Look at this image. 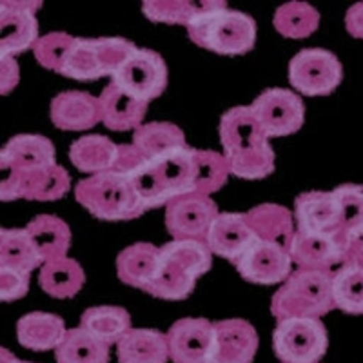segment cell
I'll list each match as a JSON object with an SVG mask.
<instances>
[{
	"mask_svg": "<svg viewBox=\"0 0 363 363\" xmlns=\"http://www.w3.org/2000/svg\"><path fill=\"white\" fill-rule=\"evenodd\" d=\"M220 142L235 177L260 180L274 171L277 157L251 106H238L223 113L220 120Z\"/></svg>",
	"mask_w": 363,
	"mask_h": 363,
	"instance_id": "cell-1",
	"label": "cell"
},
{
	"mask_svg": "<svg viewBox=\"0 0 363 363\" xmlns=\"http://www.w3.org/2000/svg\"><path fill=\"white\" fill-rule=\"evenodd\" d=\"M213 265V252L202 240H171L160 247L157 278L145 293L162 300H186L196 280Z\"/></svg>",
	"mask_w": 363,
	"mask_h": 363,
	"instance_id": "cell-2",
	"label": "cell"
},
{
	"mask_svg": "<svg viewBox=\"0 0 363 363\" xmlns=\"http://www.w3.org/2000/svg\"><path fill=\"white\" fill-rule=\"evenodd\" d=\"M333 274L327 271L296 269L284 281L271 300L272 316L287 318H322L335 307L333 300Z\"/></svg>",
	"mask_w": 363,
	"mask_h": 363,
	"instance_id": "cell-3",
	"label": "cell"
},
{
	"mask_svg": "<svg viewBox=\"0 0 363 363\" xmlns=\"http://www.w3.org/2000/svg\"><path fill=\"white\" fill-rule=\"evenodd\" d=\"M187 35L203 50L235 57L245 55L255 48L256 22L251 15L229 9L223 2L193 22L187 28Z\"/></svg>",
	"mask_w": 363,
	"mask_h": 363,
	"instance_id": "cell-4",
	"label": "cell"
},
{
	"mask_svg": "<svg viewBox=\"0 0 363 363\" xmlns=\"http://www.w3.org/2000/svg\"><path fill=\"white\" fill-rule=\"evenodd\" d=\"M74 196L91 215L108 222L133 220L145 213L128 178L116 171L93 174L80 180L74 187Z\"/></svg>",
	"mask_w": 363,
	"mask_h": 363,
	"instance_id": "cell-5",
	"label": "cell"
},
{
	"mask_svg": "<svg viewBox=\"0 0 363 363\" xmlns=\"http://www.w3.org/2000/svg\"><path fill=\"white\" fill-rule=\"evenodd\" d=\"M136 45L125 38H79L60 74L74 80H96L113 77Z\"/></svg>",
	"mask_w": 363,
	"mask_h": 363,
	"instance_id": "cell-6",
	"label": "cell"
},
{
	"mask_svg": "<svg viewBox=\"0 0 363 363\" xmlns=\"http://www.w3.org/2000/svg\"><path fill=\"white\" fill-rule=\"evenodd\" d=\"M329 347L320 318H287L272 330V349L284 363H318Z\"/></svg>",
	"mask_w": 363,
	"mask_h": 363,
	"instance_id": "cell-7",
	"label": "cell"
},
{
	"mask_svg": "<svg viewBox=\"0 0 363 363\" xmlns=\"http://www.w3.org/2000/svg\"><path fill=\"white\" fill-rule=\"evenodd\" d=\"M343 67L338 57L327 50L311 48L294 55L289 62V82L306 96L330 95L340 86Z\"/></svg>",
	"mask_w": 363,
	"mask_h": 363,
	"instance_id": "cell-8",
	"label": "cell"
},
{
	"mask_svg": "<svg viewBox=\"0 0 363 363\" xmlns=\"http://www.w3.org/2000/svg\"><path fill=\"white\" fill-rule=\"evenodd\" d=\"M71 189L69 173L62 165H50L42 169L31 171H9L0 182V200H38V202H53L66 196Z\"/></svg>",
	"mask_w": 363,
	"mask_h": 363,
	"instance_id": "cell-9",
	"label": "cell"
},
{
	"mask_svg": "<svg viewBox=\"0 0 363 363\" xmlns=\"http://www.w3.org/2000/svg\"><path fill=\"white\" fill-rule=\"evenodd\" d=\"M111 79L129 95L149 104L167 86V66L157 51L136 48Z\"/></svg>",
	"mask_w": 363,
	"mask_h": 363,
	"instance_id": "cell-10",
	"label": "cell"
},
{
	"mask_svg": "<svg viewBox=\"0 0 363 363\" xmlns=\"http://www.w3.org/2000/svg\"><path fill=\"white\" fill-rule=\"evenodd\" d=\"M251 109L267 138L294 135L306 122V106L291 89H265L262 95L256 96Z\"/></svg>",
	"mask_w": 363,
	"mask_h": 363,
	"instance_id": "cell-11",
	"label": "cell"
},
{
	"mask_svg": "<svg viewBox=\"0 0 363 363\" xmlns=\"http://www.w3.org/2000/svg\"><path fill=\"white\" fill-rule=\"evenodd\" d=\"M218 207L206 194L178 196L165 206V227L173 240L206 242L211 225L218 216Z\"/></svg>",
	"mask_w": 363,
	"mask_h": 363,
	"instance_id": "cell-12",
	"label": "cell"
},
{
	"mask_svg": "<svg viewBox=\"0 0 363 363\" xmlns=\"http://www.w3.org/2000/svg\"><path fill=\"white\" fill-rule=\"evenodd\" d=\"M42 2L35 0H2L0 2V57H15L33 48L38 40L35 11Z\"/></svg>",
	"mask_w": 363,
	"mask_h": 363,
	"instance_id": "cell-13",
	"label": "cell"
},
{
	"mask_svg": "<svg viewBox=\"0 0 363 363\" xmlns=\"http://www.w3.org/2000/svg\"><path fill=\"white\" fill-rule=\"evenodd\" d=\"M351 244L342 235H311L296 231L291 245V258L298 269L336 272L345 262Z\"/></svg>",
	"mask_w": 363,
	"mask_h": 363,
	"instance_id": "cell-14",
	"label": "cell"
},
{
	"mask_svg": "<svg viewBox=\"0 0 363 363\" xmlns=\"http://www.w3.org/2000/svg\"><path fill=\"white\" fill-rule=\"evenodd\" d=\"M165 338L173 363H207L215 342V323L206 318H182L169 327Z\"/></svg>",
	"mask_w": 363,
	"mask_h": 363,
	"instance_id": "cell-15",
	"label": "cell"
},
{
	"mask_svg": "<svg viewBox=\"0 0 363 363\" xmlns=\"http://www.w3.org/2000/svg\"><path fill=\"white\" fill-rule=\"evenodd\" d=\"M235 265L244 280L262 285L285 281L293 272V258L287 249L258 238L252 240V244Z\"/></svg>",
	"mask_w": 363,
	"mask_h": 363,
	"instance_id": "cell-16",
	"label": "cell"
},
{
	"mask_svg": "<svg viewBox=\"0 0 363 363\" xmlns=\"http://www.w3.org/2000/svg\"><path fill=\"white\" fill-rule=\"evenodd\" d=\"M258 349L256 329L245 320L233 318L215 323V342L207 363H252Z\"/></svg>",
	"mask_w": 363,
	"mask_h": 363,
	"instance_id": "cell-17",
	"label": "cell"
},
{
	"mask_svg": "<svg viewBox=\"0 0 363 363\" xmlns=\"http://www.w3.org/2000/svg\"><path fill=\"white\" fill-rule=\"evenodd\" d=\"M298 231L311 235H340V209L333 191H307L294 200Z\"/></svg>",
	"mask_w": 363,
	"mask_h": 363,
	"instance_id": "cell-18",
	"label": "cell"
},
{
	"mask_svg": "<svg viewBox=\"0 0 363 363\" xmlns=\"http://www.w3.org/2000/svg\"><path fill=\"white\" fill-rule=\"evenodd\" d=\"M255 238V233L247 222V215L220 213L207 233L206 244L213 255H218L220 258L236 264Z\"/></svg>",
	"mask_w": 363,
	"mask_h": 363,
	"instance_id": "cell-19",
	"label": "cell"
},
{
	"mask_svg": "<svg viewBox=\"0 0 363 363\" xmlns=\"http://www.w3.org/2000/svg\"><path fill=\"white\" fill-rule=\"evenodd\" d=\"M51 122L62 131L93 129L100 116V100L86 91H64L51 102Z\"/></svg>",
	"mask_w": 363,
	"mask_h": 363,
	"instance_id": "cell-20",
	"label": "cell"
},
{
	"mask_svg": "<svg viewBox=\"0 0 363 363\" xmlns=\"http://www.w3.org/2000/svg\"><path fill=\"white\" fill-rule=\"evenodd\" d=\"M55 145L40 135H17L9 138L0 153V169L31 171L55 165Z\"/></svg>",
	"mask_w": 363,
	"mask_h": 363,
	"instance_id": "cell-21",
	"label": "cell"
},
{
	"mask_svg": "<svg viewBox=\"0 0 363 363\" xmlns=\"http://www.w3.org/2000/svg\"><path fill=\"white\" fill-rule=\"evenodd\" d=\"M99 100L102 124L111 131H136L147 113V102L135 99L113 82L106 86Z\"/></svg>",
	"mask_w": 363,
	"mask_h": 363,
	"instance_id": "cell-22",
	"label": "cell"
},
{
	"mask_svg": "<svg viewBox=\"0 0 363 363\" xmlns=\"http://www.w3.org/2000/svg\"><path fill=\"white\" fill-rule=\"evenodd\" d=\"M245 215L256 238L280 245L291 252L296 231H294V216L287 207L278 203H262L252 207Z\"/></svg>",
	"mask_w": 363,
	"mask_h": 363,
	"instance_id": "cell-23",
	"label": "cell"
},
{
	"mask_svg": "<svg viewBox=\"0 0 363 363\" xmlns=\"http://www.w3.org/2000/svg\"><path fill=\"white\" fill-rule=\"evenodd\" d=\"M160 265V247L147 242H138L120 252L116 258V272L124 284L147 291L157 278Z\"/></svg>",
	"mask_w": 363,
	"mask_h": 363,
	"instance_id": "cell-24",
	"label": "cell"
},
{
	"mask_svg": "<svg viewBox=\"0 0 363 363\" xmlns=\"http://www.w3.org/2000/svg\"><path fill=\"white\" fill-rule=\"evenodd\" d=\"M67 329L60 316L50 313H29L18 320V343L31 351H51L62 343Z\"/></svg>",
	"mask_w": 363,
	"mask_h": 363,
	"instance_id": "cell-25",
	"label": "cell"
},
{
	"mask_svg": "<svg viewBox=\"0 0 363 363\" xmlns=\"http://www.w3.org/2000/svg\"><path fill=\"white\" fill-rule=\"evenodd\" d=\"M69 158L77 169L87 174L113 171L118 160V145L108 136L87 135L74 140L69 147Z\"/></svg>",
	"mask_w": 363,
	"mask_h": 363,
	"instance_id": "cell-26",
	"label": "cell"
},
{
	"mask_svg": "<svg viewBox=\"0 0 363 363\" xmlns=\"http://www.w3.org/2000/svg\"><path fill=\"white\" fill-rule=\"evenodd\" d=\"M118 363H165L169 359L167 338L160 330L131 329L116 343Z\"/></svg>",
	"mask_w": 363,
	"mask_h": 363,
	"instance_id": "cell-27",
	"label": "cell"
},
{
	"mask_svg": "<svg viewBox=\"0 0 363 363\" xmlns=\"http://www.w3.org/2000/svg\"><path fill=\"white\" fill-rule=\"evenodd\" d=\"M133 145L149 160H160L178 149L187 147L186 135L171 122H149L133 133Z\"/></svg>",
	"mask_w": 363,
	"mask_h": 363,
	"instance_id": "cell-28",
	"label": "cell"
},
{
	"mask_svg": "<svg viewBox=\"0 0 363 363\" xmlns=\"http://www.w3.org/2000/svg\"><path fill=\"white\" fill-rule=\"evenodd\" d=\"M86 274L80 264L73 258H57L45 262L40 267L38 284L45 294L53 298H73L82 289Z\"/></svg>",
	"mask_w": 363,
	"mask_h": 363,
	"instance_id": "cell-29",
	"label": "cell"
},
{
	"mask_svg": "<svg viewBox=\"0 0 363 363\" xmlns=\"http://www.w3.org/2000/svg\"><path fill=\"white\" fill-rule=\"evenodd\" d=\"M223 0H149L142 4V13L151 22L162 24H178L189 28L193 22L199 21L203 13L218 8Z\"/></svg>",
	"mask_w": 363,
	"mask_h": 363,
	"instance_id": "cell-30",
	"label": "cell"
},
{
	"mask_svg": "<svg viewBox=\"0 0 363 363\" xmlns=\"http://www.w3.org/2000/svg\"><path fill=\"white\" fill-rule=\"evenodd\" d=\"M28 233L33 238L44 264L57 258H64L69 251L71 231L62 218L53 215H38L28 223Z\"/></svg>",
	"mask_w": 363,
	"mask_h": 363,
	"instance_id": "cell-31",
	"label": "cell"
},
{
	"mask_svg": "<svg viewBox=\"0 0 363 363\" xmlns=\"http://www.w3.org/2000/svg\"><path fill=\"white\" fill-rule=\"evenodd\" d=\"M80 327L99 338L100 342L113 345L128 335L131 327V314L122 307L99 306L84 311Z\"/></svg>",
	"mask_w": 363,
	"mask_h": 363,
	"instance_id": "cell-32",
	"label": "cell"
},
{
	"mask_svg": "<svg viewBox=\"0 0 363 363\" xmlns=\"http://www.w3.org/2000/svg\"><path fill=\"white\" fill-rule=\"evenodd\" d=\"M44 265V258L38 252L28 229H2L0 231V267L17 269L29 272Z\"/></svg>",
	"mask_w": 363,
	"mask_h": 363,
	"instance_id": "cell-33",
	"label": "cell"
},
{
	"mask_svg": "<svg viewBox=\"0 0 363 363\" xmlns=\"http://www.w3.org/2000/svg\"><path fill=\"white\" fill-rule=\"evenodd\" d=\"M57 363H109V345L82 327L69 329L55 349Z\"/></svg>",
	"mask_w": 363,
	"mask_h": 363,
	"instance_id": "cell-34",
	"label": "cell"
},
{
	"mask_svg": "<svg viewBox=\"0 0 363 363\" xmlns=\"http://www.w3.org/2000/svg\"><path fill=\"white\" fill-rule=\"evenodd\" d=\"M340 209V235L352 244L363 238V186L343 184L333 189Z\"/></svg>",
	"mask_w": 363,
	"mask_h": 363,
	"instance_id": "cell-35",
	"label": "cell"
},
{
	"mask_svg": "<svg viewBox=\"0 0 363 363\" xmlns=\"http://www.w3.org/2000/svg\"><path fill=\"white\" fill-rule=\"evenodd\" d=\"M272 24L287 38L311 37L320 26V13L307 2H289L274 11Z\"/></svg>",
	"mask_w": 363,
	"mask_h": 363,
	"instance_id": "cell-36",
	"label": "cell"
},
{
	"mask_svg": "<svg viewBox=\"0 0 363 363\" xmlns=\"http://www.w3.org/2000/svg\"><path fill=\"white\" fill-rule=\"evenodd\" d=\"M231 174L225 157L216 151H194V193L209 194L216 193L225 186L227 177Z\"/></svg>",
	"mask_w": 363,
	"mask_h": 363,
	"instance_id": "cell-37",
	"label": "cell"
},
{
	"mask_svg": "<svg viewBox=\"0 0 363 363\" xmlns=\"http://www.w3.org/2000/svg\"><path fill=\"white\" fill-rule=\"evenodd\" d=\"M335 307L347 314H363V271L342 265L333 274Z\"/></svg>",
	"mask_w": 363,
	"mask_h": 363,
	"instance_id": "cell-38",
	"label": "cell"
},
{
	"mask_svg": "<svg viewBox=\"0 0 363 363\" xmlns=\"http://www.w3.org/2000/svg\"><path fill=\"white\" fill-rule=\"evenodd\" d=\"M74 42H77V37H71L66 31H55V33L44 35L33 45L35 58L45 69L62 73L67 58L74 48Z\"/></svg>",
	"mask_w": 363,
	"mask_h": 363,
	"instance_id": "cell-39",
	"label": "cell"
},
{
	"mask_svg": "<svg viewBox=\"0 0 363 363\" xmlns=\"http://www.w3.org/2000/svg\"><path fill=\"white\" fill-rule=\"evenodd\" d=\"M29 291V272L0 267V300L13 301L26 296Z\"/></svg>",
	"mask_w": 363,
	"mask_h": 363,
	"instance_id": "cell-40",
	"label": "cell"
},
{
	"mask_svg": "<svg viewBox=\"0 0 363 363\" xmlns=\"http://www.w3.org/2000/svg\"><path fill=\"white\" fill-rule=\"evenodd\" d=\"M21 80V67L15 57H0V93L9 95Z\"/></svg>",
	"mask_w": 363,
	"mask_h": 363,
	"instance_id": "cell-41",
	"label": "cell"
},
{
	"mask_svg": "<svg viewBox=\"0 0 363 363\" xmlns=\"http://www.w3.org/2000/svg\"><path fill=\"white\" fill-rule=\"evenodd\" d=\"M345 28L354 38H363V2L351 6L345 13Z\"/></svg>",
	"mask_w": 363,
	"mask_h": 363,
	"instance_id": "cell-42",
	"label": "cell"
},
{
	"mask_svg": "<svg viewBox=\"0 0 363 363\" xmlns=\"http://www.w3.org/2000/svg\"><path fill=\"white\" fill-rule=\"evenodd\" d=\"M343 265L362 269L363 271V238L352 242L351 247H349V251H347L345 255V262H343Z\"/></svg>",
	"mask_w": 363,
	"mask_h": 363,
	"instance_id": "cell-43",
	"label": "cell"
},
{
	"mask_svg": "<svg viewBox=\"0 0 363 363\" xmlns=\"http://www.w3.org/2000/svg\"><path fill=\"white\" fill-rule=\"evenodd\" d=\"M0 363H31V362H24V359L15 358L8 349H0Z\"/></svg>",
	"mask_w": 363,
	"mask_h": 363,
	"instance_id": "cell-44",
	"label": "cell"
}]
</instances>
